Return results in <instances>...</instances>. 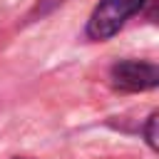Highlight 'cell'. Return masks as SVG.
<instances>
[{
    "instance_id": "obj_1",
    "label": "cell",
    "mask_w": 159,
    "mask_h": 159,
    "mask_svg": "<svg viewBox=\"0 0 159 159\" xmlns=\"http://www.w3.org/2000/svg\"><path fill=\"white\" fill-rule=\"evenodd\" d=\"M142 5L144 0H99L87 20V35L92 40H109Z\"/></svg>"
},
{
    "instance_id": "obj_2",
    "label": "cell",
    "mask_w": 159,
    "mask_h": 159,
    "mask_svg": "<svg viewBox=\"0 0 159 159\" xmlns=\"http://www.w3.org/2000/svg\"><path fill=\"white\" fill-rule=\"evenodd\" d=\"M109 82L122 92H147L159 84V67L147 60H119L109 70Z\"/></svg>"
},
{
    "instance_id": "obj_3",
    "label": "cell",
    "mask_w": 159,
    "mask_h": 159,
    "mask_svg": "<svg viewBox=\"0 0 159 159\" xmlns=\"http://www.w3.org/2000/svg\"><path fill=\"white\" fill-rule=\"evenodd\" d=\"M157 122H159V112H152V114H149V119H147V129H144L147 144H149L152 149H157V147H159V142H157Z\"/></svg>"
}]
</instances>
